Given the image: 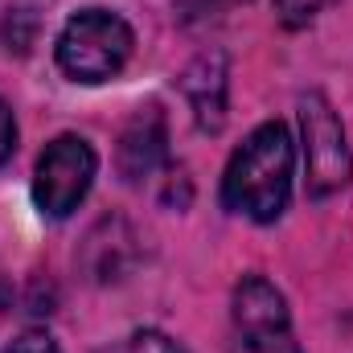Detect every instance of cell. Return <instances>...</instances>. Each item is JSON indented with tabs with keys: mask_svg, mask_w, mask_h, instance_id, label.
<instances>
[{
	"mask_svg": "<svg viewBox=\"0 0 353 353\" xmlns=\"http://www.w3.org/2000/svg\"><path fill=\"white\" fill-rule=\"evenodd\" d=\"M0 37H4V50L8 54H29V46L37 41V12L29 4H12L8 17H4Z\"/></svg>",
	"mask_w": 353,
	"mask_h": 353,
	"instance_id": "cell-9",
	"label": "cell"
},
{
	"mask_svg": "<svg viewBox=\"0 0 353 353\" xmlns=\"http://www.w3.org/2000/svg\"><path fill=\"white\" fill-rule=\"evenodd\" d=\"M230 353H300L292 337V316L275 283L263 275H243L230 300Z\"/></svg>",
	"mask_w": 353,
	"mask_h": 353,
	"instance_id": "cell-3",
	"label": "cell"
},
{
	"mask_svg": "<svg viewBox=\"0 0 353 353\" xmlns=\"http://www.w3.org/2000/svg\"><path fill=\"white\" fill-rule=\"evenodd\" d=\"M94 148L83 136H58L54 144H46L37 176H33V201L46 218H70L79 210V201L87 197L90 181H94Z\"/></svg>",
	"mask_w": 353,
	"mask_h": 353,
	"instance_id": "cell-5",
	"label": "cell"
},
{
	"mask_svg": "<svg viewBox=\"0 0 353 353\" xmlns=\"http://www.w3.org/2000/svg\"><path fill=\"white\" fill-rule=\"evenodd\" d=\"M132 58V29L107 8H83L58 37V66L74 83H107Z\"/></svg>",
	"mask_w": 353,
	"mask_h": 353,
	"instance_id": "cell-2",
	"label": "cell"
},
{
	"mask_svg": "<svg viewBox=\"0 0 353 353\" xmlns=\"http://www.w3.org/2000/svg\"><path fill=\"white\" fill-rule=\"evenodd\" d=\"M132 353H185V350L176 345L173 337L157 333V329H140V333L132 337Z\"/></svg>",
	"mask_w": 353,
	"mask_h": 353,
	"instance_id": "cell-11",
	"label": "cell"
},
{
	"mask_svg": "<svg viewBox=\"0 0 353 353\" xmlns=\"http://www.w3.org/2000/svg\"><path fill=\"white\" fill-rule=\"evenodd\" d=\"M329 4H333V0H275V12H279V21H283L288 29H304V25H312Z\"/></svg>",
	"mask_w": 353,
	"mask_h": 353,
	"instance_id": "cell-10",
	"label": "cell"
},
{
	"mask_svg": "<svg viewBox=\"0 0 353 353\" xmlns=\"http://www.w3.org/2000/svg\"><path fill=\"white\" fill-rule=\"evenodd\" d=\"M12 144H17V123H12L8 103H0V165L12 157Z\"/></svg>",
	"mask_w": 353,
	"mask_h": 353,
	"instance_id": "cell-14",
	"label": "cell"
},
{
	"mask_svg": "<svg viewBox=\"0 0 353 353\" xmlns=\"http://www.w3.org/2000/svg\"><path fill=\"white\" fill-rule=\"evenodd\" d=\"M169 161V128H165V111L157 103L136 107V115L128 119L119 148H115V165L128 181H144Z\"/></svg>",
	"mask_w": 353,
	"mask_h": 353,
	"instance_id": "cell-6",
	"label": "cell"
},
{
	"mask_svg": "<svg viewBox=\"0 0 353 353\" xmlns=\"http://www.w3.org/2000/svg\"><path fill=\"white\" fill-rule=\"evenodd\" d=\"M230 0H181V17L185 21H205V17H214V12H222Z\"/></svg>",
	"mask_w": 353,
	"mask_h": 353,
	"instance_id": "cell-13",
	"label": "cell"
},
{
	"mask_svg": "<svg viewBox=\"0 0 353 353\" xmlns=\"http://www.w3.org/2000/svg\"><path fill=\"white\" fill-rule=\"evenodd\" d=\"M4 353H62V350H58L46 333H25V337H17Z\"/></svg>",
	"mask_w": 353,
	"mask_h": 353,
	"instance_id": "cell-12",
	"label": "cell"
},
{
	"mask_svg": "<svg viewBox=\"0 0 353 353\" xmlns=\"http://www.w3.org/2000/svg\"><path fill=\"white\" fill-rule=\"evenodd\" d=\"M181 90L197 115V128L201 132H222L226 123V54L218 50H205L189 62V70L181 74Z\"/></svg>",
	"mask_w": 353,
	"mask_h": 353,
	"instance_id": "cell-7",
	"label": "cell"
},
{
	"mask_svg": "<svg viewBox=\"0 0 353 353\" xmlns=\"http://www.w3.org/2000/svg\"><path fill=\"white\" fill-rule=\"evenodd\" d=\"M83 267L94 283H115L136 267V234L119 218H103L87 234L83 247Z\"/></svg>",
	"mask_w": 353,
	"mask_h": 353,
	"instance_id": "cell-8",
	"label": "cell"
},
{
	"mask_svg": "<svg viewBox=\"0 0 353 353\" xmlns=\"http://www.w3.org/2000/svg\"><path fill=\"white\" fill-rule=\"evenodd\" d=\"M292 161L296 152H292V136L283 123L255 128L226 165V176H222L226 210L251 222H275L292 197Z\"/></svg>",
	"mask_w": 353,
	"mask_h": 353,
	"instance_id": "cell-1",
	"label": "cell"
},
{
	"mask_svg": "<svg viewBox=\"0 0 353 353\" xmlns=\"http://www.w3.org/2000/svg\"><path fill=\"white\" fill-rule=\"evenodd\" d=\"M300 136H304V173L312 197H333L350 185L353 157L345 144V128L333 111V103L321 90H308L300 99Z\"/></svg>",
	"mask_w": 353,
	"mask_h": 353,
	"instance_id": "cell-4",
	"label": "cell"
}]
</instances>
